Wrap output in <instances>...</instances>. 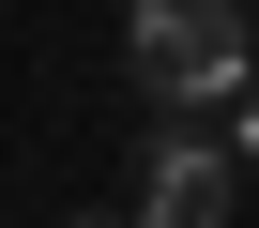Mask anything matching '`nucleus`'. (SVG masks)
<instances>
[{
  "instance_id": "f03ea898",
  "label": "nucleus",
  "mask_w": 259,
  "mask_h": 228,
  "mask_svg": "<svg viewBox=\"0 0 259 228\" xmlns=\"http://www.w3.org/2000/svg\"><path fill=\"white\" fill-rule=\"evenodd\" d=\"M138 228H229V152H213L198 122L153 137V167H138Z\"/></svg>"
},
{
  "instance_id": "f257e3e1",
  "label": "nucleus",
  "mask_w": 259,
  "mask_h": 228,
  "mask_svg": "<svg viewBox=\"0 0 259 228\" xmlns=\"http://www.w3.org/2000/svg\"><path fill=\"white\" fill-rule=\"evenodd\" d=\"M122 61H138V91L153 106H229V91H259V61H244V0H122Z\"/></svg>"
},
{
  "instance_id": "7ed1b4c3",
  "label": "nucleus",
  "mask_w": 259,
  "mask_h": 228,
  "mask_svg": "<svg viewBox=\"0 0 259 228\" xmlns=\"http://www.w3.org/2000/svg\"><path fill=\"white\" fill-rule=\"evenodd\" d=\"M244 152H259V91H244Z\"/></svg>"
}]
</instances>
